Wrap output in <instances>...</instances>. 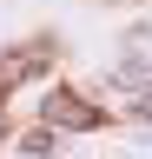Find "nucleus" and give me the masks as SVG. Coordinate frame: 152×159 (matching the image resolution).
<instances>
[{"instance_id":"obj_1","label":"nucleus","mask_w":152,"mask_h":159,"mask_svg":"<svg viewBox=\"0 0 152 159\" xmlns=\"http://www.w3.org/2000/svg\"><path fill=\"white\" fill-rule=\"evenodd\" d=\"M46 119H60V126H99V106H80V93H53Z\"/></svg>"}]
</instances>
